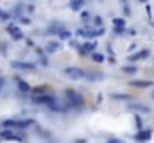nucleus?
I'll use <instances>...</instances> for the list:
<instances>
[{
	"mask_svg": "<svg viewBox=\"0 0 154 143\" xmlns=\"http://www.w3.org/2000/svg\"><path fill=\"white\" fill-rule=\"evenodd\" d=\"M66 95H67V100L70 101L72 106L78 107V106H82V104H84L82 95L78 94V93H75V91H72V89H67V91H66Z\"/></svg>",
	"mask_w": 154,
	"mask_h": 143,
	"instance_id": "f257e3e1",
	"label": "nucleus"
},
{
	"mask_svg": "<svg viewBox=\"0 0 154 143\" xmlns=\"http://www.w3.org/2000/svg\"><path fill=\"white\" fill-rule=\"evenodd\" d=\"M64 75L69 76L70 79H82L85 78V72L79 67H67L64 69Z\"/></svg>",
	"mask_w": 154,
	"mask_h": 143,
	"instance_id": "f03ea898",
	"label": "nucleus"
},
{
	"mask_svg": "<svg viewBox=\"0 0 154 143\" xmlns=\"http://www.w3.org/2000/svg\"><path fill=\"white\" fill-rule=\"evenodd\" d=\"M33 121L27 119V121H18V119H8L3 122V127H12V128H25L27 125H30Z\"/></svg>",
	"mask_w": 154,
	"mask_h": 143,
	"instance_id": "7ed1b4c3",
	"label": "nucleus"
},
{
	"mask_svg": "<svg viewBox=\"0 0 154 143\" xmlns=\"http://www.w3.org/2000/svg\"><path fill=\"white\" fill-rule=\"evenodd\" d=\"M11 66L14 69H21V70H35L36 66L33 63H20V61H14L11 63Z\"/></svg>",
	"mask_w": 154,
	"mask_h": 143,
	"instance_id": "20e7f679",
	"label": "nucleus"
},
{
	"mask_svg": "<svg viewBox=\"0 0 154 143\" xmlns=\"http://www.w3.org/2000/svg\"><path fill=\"white\" fill-rule=\"evenodd\" d=\"M62 31H64V25L62 22H58V21L53 22L48 27V33H51V34H60Z\"/></svg>",
	"mask_w": 154,
	"mask_h": 143,
	"instance_id": "39448f33",
	"label": "nucleus"
},
{
	"mask_svg": "<svg viewBox=\"0 0 154 143\" xmlns=\"http://www.w3.org/2000/svg\"><path fill=\"white\" fill-rule=\"evenodd\" d=\"M35 101H36V103H47V104L49 106V104H53V103L55 101V98H54L53 95L42 94V95H39V97H36V98H35Z\"/></svg>",
	"mask_w": 154,
	"mask_h": 143,
	"instance_id": "423d86ee",
	"label": "nucleus"
},
{
	"mask_svg": "<svg viewBox=\"0 0 154 143\" xmlns=\"http://www.w3.org/2000/svg\"><path fill=\"white\" fill-rule=\"evenodd\" d=\"M105 78V75L103 73H99V72H85V79L87 80H100V79H103Z\"/></svg>",
	"mask_w": 154,
	"mask_h": 143,
	"instance_id": "0eeeda50",
	"label": "nucleus"
},
{
	"mask_svg": "<svg viewBox=\"0 0 154 143\" xmlns=\"http://www.w3.org/2000/svg\"><path fill=\"white\" fill-rule=\"evenodd\" d=\"M0 136H2L3 139H8V140H16V142H21V137L20 136H16V134L11 130H5L0 133Z\"/></svg>",
	"mask_w": 154,
	"mask_h": 143,
	"instance_id": "6e6552de",
	"label": "nucleus"
},
{
	"mask_svg": "<svg viewBox=\"0 0 154 143\" xmlns=\"http://www.w3.org/2000/svg\"><path fill=\"white\" fill-rule=\"evenodd\" d=\"M129 85L136 86V88H148V86L153 85V82H151V80H132Z\"/></svg>",
	"mask_w": 154,
	"mask_h": 143,
	"instance_id": "1a4fd4ad",
	"label": "nucleus"
},
{
	"mask_svg": "<svg viewBox=\"0 0 154 143\" xmlns=\"http://www.w3.org/2000/svg\"><path fill=\"white\" fill-rule=\"evenodd\" d=\"M151 137V131H139L138 134H136V140H141V142H145V140H148Z\"/></svg>",
	"mask_w": 154,
	"mask_h": 143,
	"instance_id": "9d476101",
	"label": "nucleus"
},
{
	"mask_svg": "<svg viewBox=\"0 0 154 143\" xmlns=\"http://www.w3.org/2000/svg\"><path fill=\"white\" fill-rule=\"evenodd\" d=\"M48 107H49L51 110H54V112H66V107L62 106V104H58L57 101H54L53 104H49Z\"/></svg>",
	"mask_w": 154,
	"mask_h": 143,
	"instance_id": "9b49d317",
	"label": "nucleus"
},
{
	"mask_svg": "<svg viewBox=\"0 0 154 143\" xmlns=\"http://www.w3.org/2000/svg\"><path fill=\"white\" fill-rule=\"evenodd\" d=\"M148 51H141V52H138V54H135V55H132L129 60L130 61H136V60H141V58H144V57H148Z\"/></svg>",
	"mask_w": 154,
	"mask_h": 143,
	"instance_id": "f8f14e48",
	"label": "nucleus"
},
{
	"mask_svg": "<svg viewBox=\"0 0 154 143\" xmlns=\"http://www.w3.org/2000/svg\"><path fill=\"white\" fill-rule=\"evenodd\" d=\"M69 6L73 9V11H78V9H81L84 6V2L82 0H72V2L69 3Z\"/></svg>",
	"mask_w": 154,
	"mask_h": 143,
	"instance_id": "ddd939ff",
	"label": "nucleus"
},
{
	"mask_svg": "<svg viewBox=\"0 0 154 143\" xmlns=\"http://www.w3.org/2000/svg\"><path fill=\"white\" fill-rule=\"evenodd\" d=\"M18 88L21 89L23 93H27L29 89H30V85L25 82V80H21V79H18Z\"/></svg>",
	"mask_w": 154,
	"mask_h": 143,
	"instance_id": "4468645a",
	"label": "nucleus"
},
{
	"mask_svg": "<svg viewBox=\"0 0 154 143\" xmlns=\"http://www.w3.org/2000/svg\"><path fill=\"white\" fill-rule=\"evenodd\" d=\"M96 48V42H91V43H84L82 45V52H90Z\"/></svg>",
	"mask_w": 154,
	"mask_h": 143,
	"instance_id": "2eb2a0df",
	"label": "nucleus"
},
{
	"mask_svg": "<svg viewBox=\"0 0 154 143\" xmlns=\"http://www.w3.org/2000/svg\"><path fill=\"white\" fill-rule=\"evenodd\" d=\"M58 46H60L58 42H49V43L47 45V51H48V52H55Z\"/></svg>",
	"mask_w": 154,
	"mask_h": 143,
	"instance_id": "dca6fc26",
	"label": "nucleus"
},
{
	"mask_svg": "<svg viewBox=\"0 0 154 143\" xmlns=\"http://www.w3.org/2000/svg\"><path fill=\"white\" fill-rule=\"evenodd\" d=\"M112 22H114L115 27H121V29H124V25H126V21L123 20V18H114Z\"/></svg>",
	"mask_w": 154,
	"mask_h": 143,
	"instance_id": "f3484780",
	"label": "nucleus"
},
{
	"mask_svg": "<svg viewBox=\"0 0 154 143\" xmlns=\"http://www.w3.org/2000/svg\"><path fill=\"white\" fill-rule=\"evenodd\" d=\"M124 73H127V75H132V73H136V67H133V66H124L123 69H121Z\"/></svg>",
	"mask_w": 154,
	"mask_h": 143,
	"instance_id": "a211bd4d",
	"label": "nucleus"
},
{
	"mask_svg": "<svg viewBox=\"0 0 154 143\" xmlns=\"http://www.w3.org/2000/svg\"><path fill=\"white\" fill-rule=\"evenodd\" d=\"M112 98H117V100H129V98H132L129 94H112Z\"/></svg>",
	"mask_w": 154,
	"mask_h": 143,
	"instance_id": "6ab92c4d",
	"label": "nucleus"
},
{
	"mask_svg": "<svg viewBox=\"0 0 154 143\" xmlns=\"http://www.w3.org/2000/svg\"><path fill=\"white\" fill-rule=\"evenodd\" d=\"M8 31H9V33L12 34V37H14V36H16L18 33H21L18 27H12V25H11V27H8Z\"/></svg>",
	"mask_w": 154,
	"mask_h": 143,
	"instance_id": "aec40b11",
	"label": "nucleus"
},
{
	"mask_svg": "<svg viewBox=\"0 0 154 143\" xmlns=\"http://www.w3.org/2000/svg\"><path fill=\"white\" fill-rule=\"evenodd\" d=\"M105 57L102 55V54H93V61H96V63H103Z\"/></svg>",
	"mask_w": 154,
	"mask_h": 143,
	"instance_id": "412c9836",
	"label": "nucleus"
},
{
	"mask_svg": "<svg viewBox=\"0 0 154 143\" xmlns=\"http://www.w3.org/2000/svg\"><path fill=\"white\" fill-rule=\"evenodd\" d=\"M70 36H72V34H70V31L64 30V31H62V33L58 34V37H60V39H63V40H66V39H69Z\"/></svg>",
	"mask_w": 154,
	"mask_h": 143,
	"instance_id": "4be33fe9",
	"label": "nucleus"
},
{
	"mask_svg": "<svg viewBox=\"0 0 154 143\" xmlns=\"http://www.w3.org/2000/svg\"><path fill=\"white\" fill-rule=\"evenodd\" d=\"M132 109H136V110H141V112H150L148 107H145V106H132Z\"/></svg>",
	"mask_w": 154,
	"mask_h": 143,
	"instance_id": "5701e85b",
	"label": "nucleus"
},
{
	"mask_svg": "<svg viewBox=\"0 0 154 143\" xmlns=\"http://www.w3.org/2000/svg\"><path fill=\"white\" fill-rule=\"evenodd\" d=\"M94 22H96V25H102V16H96Z\"/></svg>",
	"mask_w": 154,
	"mask_h": 143,
	"instance_id": "b1692460",
	"label": "nucleus"
},
{
	"mask_svg": "<svg viewBox=\"0 0 154 143\" xmlns=\"http://www.w3.org/2000/svg\"><path fill=\"white\" fill-rule=\"evenodd\" d=\"M108 143H121V142H120L118 139H109V140H108Z\"/></svg>",
	"mask_w": 154,
	"mask_h": 143,
	"instance_id": "393cba45",
	"label": "nucleus"
},
{
	"mask_svg": "<svg viewBox=\"0 0 154 143\" xmlns=\"http://www.w3.org/2000/svg\"><path fill=\"white\" fill-rule=\"evenodd\" d=\"M124 29H121V27H115V33H123Z\"/></svg>",
	"mask_w": 154,
	"mask_h": 143,
	"instance_id": "a878e982",
	"label": "nucleus"
},
{
	"mask_svg": "<svg viewBox=\"0 0 154 143\" xmlns=\"http://www.w3.org/2000/svg\"><path fill=\"white\" fill-rule=\"evenodd\" d=\"M81 16L85 20V18H88V16H90V14H88V12H82V14H81Z\"/></svg>",
	"mask_w": 154,
	"mask_h": 143,
	"instance_id": "bb28decb",
	"label": "nucleus"
},
{
	"mask_svg": "<svg viewBox=\"0 0 154 143\" xmlns=\"http://www.w3.org/2000/svg\"><path fill=\"white\" fill-rule=\"evenodd\" d=\"M2 85H3V84H2V80H0V88H2Z\"/></svg>",
	"mask_w": 154,
	"mask_h": 143,
	"instance_id": "cd10ccee",
	"label": "nucleus"
},
{
	"mask_svg": "<svg viewBox=\"0 0 154 143\" xmlns=\"http://www.w3.org/2000/svg\"><path fill=\"white\" fill-rule=\"evenodd\" d=\"M2 15H3V14H2V11H0V16H2Z\"/></svg>",
	"mask_w": 154,
	"mask_h": 143,
	"instance_id": "c85d7f7f",
	"label": "nucleus"
}]
</instances>
